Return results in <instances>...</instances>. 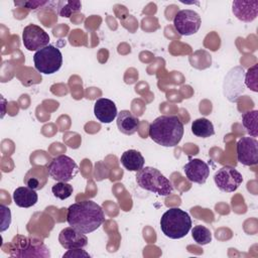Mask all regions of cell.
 <instances>
[{
    "mask_svg": "<svg viewBox=\"0 0 258 258\" xmlns=\"http://www.w3.org/2000/svg\"><path fill=\"white\" fill-rule=\"evenodd\" d=\"M63 258H90L91 255L86 252L85 250H83V248H80V249H70L68 250V252H66L63 255H62Z\"/></svg>",
    "mask_w": 258,
    "mask_h": 258,
    "instance_id": "27",
    "label": "cell"
},
{
    "mask_svg": "<svg viewBox=\"0 0 258 258\" xmlns=\"http://www.w3.org/2000/svg\"><path fill=\"white\" fill-rule=\"evenodd\" d=\"M9 254L12 257H50L49 249L42 241L22 235H17L12 239Z\"/></svg>",
    "mask_w": 258,
    "mask_h": 258,
    "instance_id": "5",
    "label": "cell"
},
{
    "mask_svg": "<svg viewBox=\"0 0 258 258\" xmlns=\"http://www.w3.org/2000/svg\"><path fill=\"white\" fill-rule=\"evenodd\" d=\"M257 120H258V111H248L243 114L242 116V123L247 132L252 137H257L258 129H257Z\"/></svg>",
    "mask_w": 258,
    "mask_h": 258,
    "instance_id": "21",
    "label": "cell"
},
{
    "mask_svg": "<svg viewBox=\"0 0 258 258\" xmlns=\"http://www.w3.org/2000/svg\"><path fill=\"white\" fill-rule=\"evenodd\" d=\"M136 182L141 188L163 197H167L173 191L171 181L152 166H145L137 171Z\"/></svg>",
    "mask_w": 258,
    "mask_h": 258,
    "instance_id": "4",
    "label": "cell"
},
{
    "mask_svg": "<svg viewBox=\"0 0 258 258\" xmlns=\"http://www.w3.org/2000/svg\"><path fill=\"white\" fill-rule=\"evenodd\" d=\"M191 237L198 245H207L212 241V233L205 226L197 225L191 229Z\"/></svg>",
    "mask_w": 258,
    "mask_h": 258,
    "instance_id": "22",
    "label": "cell"
},
{
    "mask_svg": "<svg viewBox=\"0 0 258 258\" xmlns=\"http://www.w3.org/2000/svg\"><path fill=\"white\" fill-rule=\"evenodd\" d=\"M183 171L185 177L189 181L199 184L205 183L210 175L209 165L199 158H194L185 163L183 166Z\"/></svg>",
    "mask_w": 258,
    "mask_h": 258,
    "instance_id": "12",
    "label": "cell"
},
{
    "mask_svg": "<svg viewBox=\"0 0 258 258\" xmlns=\"http://www.w3.org/2000/svg\"><path fill=\"white\" fill-rule=\"evenodd\" d=\"M232 12L239 20L252 22L258 15V1H233Z\"/></svg>",
    "mask_w": 258,
    "mask_h": 258,
    "instance_id": "14",
    "label": "cell"
},
{
    "mask_svg": "<svg viewBox=\"0 0 258 258\" xmlns=\"http://www.w3.org/2000/svg\"><path fill=\"white\" fill-rule=\"evenodd\" d=\"M117 127L120 132L126 135L134 134L139 128V119L129 110H122L117 115Z\"/></svg>",
    "mask_w": 258,
    "mask_h": 258,
    "instance_id": "17",
    "label": "cell"
},
{
    "mask_svg": "<svg viewBox=\"0 0 258 258\" xmlns=\"http://www.w3.org/2000/svg\"><path fill=\"white\" fill-rule=\"evenodd\" d=\"M202 19L199 13L191 9L179 10L173 18V27L180 34L184 36L197 33L201 27Z\"/></svg>",
    "mask_w": 258,
    "mask_h": 258,
    "instance_id": "8",
    "label": "cell"
},
{
    "mask_svg": "<svg viewBox=\"0 0 258 258\" xmlns=\"http://www.w3.org/2000/svg\"><path fill=\"white\" fill-rule=\"evenodd\" d=\"M94 115L101 123H111L118 115L115 103L107 98H100L95 102Z\"/></svg>",
    "mask_w": 258,
    "mask_h": 258,
    "instance_id": "15",
    "label": "cell"
},
{
    "mask_svg": "<svg viewBox=\"0 0 258 258\" xmlns=\"http://www.w3.org/2000/svg\"><path fill=\"white\" fill-rule=\"evenodd\" d=\"M121 164L129 171H139L144 166V157L142 154L135 150V149H129L123 152V154L120 157Z\"/></svg>",
    "mask_w": 258,
    "mask_h": 258,
    "instance_id": "19",
    "label": "cell"
},
{
    "mask_svg": "<svg viewBox=\"0 0 258 258\" xmlns=\"http://www.w3.org/2000/svg\"><path fill=\"white\" fill-rule=\"evenodd\" d=\"M58 242L67 250L80 249L88 245V238L86 234L70 226L59 232Z\"/></svg>",
    "mask_w": 258,
    "mask_h": 258,
    "instance_id": "13",
    "label": "cell"
},
{
    "mask_svg": "<svg viewBox=\"0 0 258 258\" xmlns=\"http://www.w3.org/2000/svg\"><path fill=\"white\" fill-rule=\"evenodd\" d=\"M214 181L221 191L233 192L242 183L243 176L236 168L226 165L216 171Z\"/></svg>",
    "mask_w": 258,
    "mask_h": 258,
    "instance_id": "9",
    "label": "cell"
},
{
    "mask_svg": "<svg viewBox=\"0 0 258 258\" xmlns=\"http://www.w3.org/2000/svg\"><path fill=\"white\" fill-rule=\"evenodd\" d=\"M257 74H258V64L256 63L251 68H249L245 75V84L253 92H258Z\"/></svg>",
    "mask_w": 258,
    "mask_h": 258,
    "instance_id": "25",
    "label": "cell"
},
{
    "mask_svg": "<svg viewBox=\"0 0 258 258\" xmlns=\"http://www.w3.org/2000/svg\"><path fill=\"white\" fill-rule=\"evenodd\" d=\"M49 176L56 181L68 182L79 172V166L73 158L68 155H58L46 165Z\"/></svg>",
    "mask_w": 258,
    "mask_h": 258,
    "instance_id": "7",
    "label": "cell"
},
{
    "mask_svg": "<svg viewBox=\"0 0 258 258\" xmlns=\"http://www.w3.org/2000/svg\"><path fill=\"white\" fill-rule=\"evenodd\" d=\"M73 190H74L73 185L64 181H58L51 187V191L53 196L62 201L70 198L73 194Z\"/></svg>",
    "mask_w": 258,
    "mask_h": 258,
    "instance_id": "24",
    "label": "cell"
},
{
    "mask_svg": "<svg viewBox=\"0 0 258 258\" xmlns=\"http://www.w3.org/2000/svg\"><path fill=\"white\" fill-rule=\"evenodd\" d=\"M48 171L43 166H34L30 168L24 175V184L34 190L41 189L47 182Z\"/></svg>",
    "mask_w": 258,
    "mask_h": 258,
    "instance_id": "16",
    "label": "cell"
},
{
    "mask_svg": "<svg viewBox=\"0 0 258 258\" xmlns=\"http://www.w3.org/2000/svg\"><path fill=\"white\" fill-rule=\"evenodd\" d=\"M183 131V123L177 116L161 115L150 123L148 135L161 146L174 147L180 142Z\"/></svg>",
    "mask_w": 258,
    "mask_h": 258,
    "instance_id": "2",
    "label": "cell"
},
{
    "mask_svg": "<svg viewBox=\"0 0 258 258\" xmlns=\"http://www.w3.org/2000/svg\"><path fill=\"white\" fill-rule=\"evenodd\" d=\"M33 62L39 73L51 75L60 69L62 64V54L57 47L48 44L34 53Z\"/></svg>",
    "mask_w": 258,
    "mask_h": 258,
    "instance_id": "6",
    "label": "cell"
},
{
    "mask_svg": "<svg viewBox=\"0 0 258 258\" xmlns=\"http://www.w3.org/2000/svg\"><path fill=\"white\" fill-rule=\"evenodd\" d=\"M47 3H48L47 1H28V2H23L22 4L28 7V9H36L38 6H42Z\"/></svg>",
    "mask_w": 258,
    "mask_h": 258,
    "instance_id": "28",
    "label": "cell"
},
{
    "mask_svg": "<svg viewBox=\"0 0 258 258\" xmlns=\"http://www.w3.org/2000/svg\"><path fill=\"white\" fill-rule=\"evenodd\" d=\"M191 132L197 137L208 138L215 134V129L210 120L207 118H199L191 123Z\"/></svg>",
    "mask_w": 258,
    "mask_h": 258,
    "instance_id": "20",
    "label": "cell"
},
{
    "mask_svg": "<svg viewBox=\"0 0 258 258\" xmlns=\"http://www.w3.org/2000/svg\"><path fill=\"white\" fill-rule=\"evenodd\" d=\"M57 13L61 17L70 18L73 13L81 10L82 3L80 1H58L56 3Z\"/></svg>",
    "mask_w": 258,
    "mask_h": 258,
    "instance_id": "23",
    "label": "cell"
},
{
    "mask_svg": "<svg viewBox=\"0 0 258 258\" xmlns=\"http://www.w3.org/2000/svg\"><path fill=\"white\" fill-rule=\"evenodd\" d=\"M22 42L27 50L37 51L49 44V35L40 26L30 23L23 29Z\"/></svg>",
    "mask_w": 258,
    "mask_h": 258,
    "instance_id": "10",
    "label": "cell"
},
{
    "mask_svg": "<svg viewBox=\"0 0 258 258\" xmlns=\"http://www.w3.org/2000/svg\"><path fill=\"white\" fill-rule=\"evenodd\" d=\"M67 222L76 230L89 234L105 222V214L102 208L93 201L78 202L68 208Z\"/></svg>",
    "mask_w": 258,
    "mask_h": 258,
    "instance_id": "1",
    "label": "cell"
},
{
    "mask_svg": "<svg viewBox=\"0 0 258 258\" xmlns=\"http://www.w3.org/2000/svg\"><path fill=\"white\" fill-rule=\"evenodd\" d=\"M238 161L246 166L258 162V141L254 137H242L237 142Z\"/></svg>",
    "mask_w": 258,
    "mask_h": 258,
    "instance_id": "11",
    "label": "cell"
},
{
    "mask_svg": "<svg viewBox=\"0 0 258 258\" xmlns=\"http://www.w3.org/2000/svg\"><path fill=\"white\" fill-rule=\"evenodd\" d=\"M0 210H1V213H2V216H3V219L1 221V232H4L10 226L11 213H10V210L7 207L3 206V205L0 206Z\"/></svg>",
    "mask_w": 258,
    "mask_h": 258,
    "instance_id": "26",
    "label": "cell"
},
{
    "mask_svg": "<svg viewBox=\"0 0 258 258\" xmlns=\"http://www.w3.org/2000/svg\"><path fill=\"white\" fill-rule=\"evenodd\" d=\"M190 228L191 219L189 215L179 208H170L160 219V229L164 236L170 239L183 238Z\"/></svg>",
    "mask_w": 258,
    "mask_h": 258,
    "instance_id": "3",
    "label": "cell"
},
{
    "mask_svg": "<svg viewBox=\"0 0 258 258\" xmlns=\"http://www.w3.org/2000/svg\"><path fill=\"white\" fill-rule=\"evenodd\" d=\"M36 190L28 186H19L13 192V201L20 208H30L37 203Z\"/></svg>",
    "mask_w": 258,
    "mask_h": 258,
    "instance_id": "18",
    "label": "cell"
}]
</instances>
